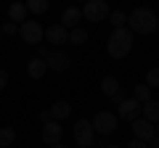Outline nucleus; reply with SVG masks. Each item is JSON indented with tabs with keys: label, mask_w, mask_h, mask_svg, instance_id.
I'll list each match as a JSON object with an SVG mask.
<instances>
[{
	"label": "nucleus",
	"mask_w": 159,
	"mask_h": 148,
	"mask_svg": "<svg viewBox=\"0 0 159 148\" xmlns=\"http://www.w3.org/2000/svg\"><path fill=\"white\" fill-rule=\"evenodd\" d=\"M127 29L135 34H151L159 29V16L151 8H135V11L127 16Z\"/></svg>",
	"instance_id": "nucleus-1"
},
{
	"label": "nucleus",
	"mask_w": 159,
	"mask_h": 148,
	"mask_svg": "<svg viewBox=\"0 0 159 148\" xmlns=\"http://www.w3.org/2000/svg\"><path fill=\"white\" fill-rule=\"evenodd\" d=\"M106 50H109V56H111V58H125L127 53L133 50V32H130L127 27L114 29V32L109 34Z\"/></svg>",
	"instance_id": "nucleus-2"
},
{
	"label": "nucleus",
	"mask_w": 159,
	"mask_h": 148,
	"mask_svg": "<svg viewBox=\"0 0 159 148\" xmlns=\"http://www.w3.org/2000/svg\"><path fill=\"white\" fill-rule=\"evenodd\" d=\"M109 13H111V8H109L106 0H88L85 8H82V19H88V21H93V24L109 19Z\"/></svg>",
	"instance_id": "nucleus-3"
},
{
	"label": "nucleus",
	"mask_w": 159,
	"mask_h": 148,
	"mask_svg": "<svg viewBox=\"0 0 159 148\" xmlns=\"http://www.w3.org/2000/svg\"><path fill=\"white\" fill-rule=\"evenodd\" d=\"M72 135H74V143H77L80 148H90L93 140H96V130H93V124L88 119H77L74 122Z\"/></svg>",
	"instance_id": "nucleus-4"
},
{
	"label": "nucleus",
	"mask_w": 159,
	"mask_h": 148,
	"mask_svg": "<svg viewBox=\"0 0 159 148\" xmlns=\"http://www.w3.org/2000/svg\"><path fill=\"white\" fill-rule=\"evenodd\" d=\"M117 114H111V111H98L96 116H93V130H96V135H111V132H117Z\"/></svg>",
	"instance_id": "nucleus-5"
},
{
	"label": "nucleus",
	"mask_w": 159,
	"mask_h": 148,
	"mask_svg": "<svg viewBox=\"0 0 159 148\" xmlns=\"http://www.w3.org/2000/svg\"><path fill=\"white\" fill-rule=\"evenodd\" d=\"M43 34H45V29H43L40 21H24V24H19V37H21L27 45H40V42H43Z\"/></svg>",
	"instance_id": "nucleus-6"
},
{
	"label": "nucleus",
	"mask_w": 159,
	"mask_h": 148,
	"mask_svg": "<svg viewBox=\"0 0 159 148\" xmlns=\"http://www.w3.org/2000/svg\"><path fill=\"white\" fill-rule=\"evenodd\" d=\"M138 114H141V103L135 101V98H122V101L117 103V119H138Z\"/></svg>",
	"instance_id": "nucleus-7"
},
{
	"label": "nucleus",
	"mask_w": 159,
	"mask_h": 148,
	"mask_svg": "<svg viewBox=\"0 0 159 148\" xmlns=\"http://www.w3.org/2000/svg\"><path fill=\"white\" fill-rule=\"evenodd\" d=\"M45 63H48V69H53V72H66V69L72 66V58H69L64 50H48Z\"/></svg>",
	"instance_id": "nucleus-8"
},
{
	"label": "nucleus",
	"mask_w": 159,
	"mask_h": 148,
	"mask_svg": "<svg viewBox=\"0 0 159 148\" xmlns=\"http://www.w3.org/2000/svg\"><path fill=\"white\" fill-rule=\"evenodd\" d=\"M61 135H64V127L58 124L56 119H51V122L43 124V143H45V146H56V143H61Z\"/></svg>",
	"instance_id": "nucleus-9"
},
{
	"label": "nucleus",
	"mask_w": 159,
	"mask_h": 148,
	"mask_svg": "<svg viewBox=\"0 0 159 148\" xmlns=\"http://www.w3.org/2000/svg\"><path fill=\"white\" fill-rule=\"evenodd\" d=\"M133 135L138 137V140L148 143L154 135H157V130H154V124L148 119H143V116H138V119H133Z\"/></svg>",
	"instance_id": "nucleus-10"
},
{
	"label": "nucleus",
	"mask_w": 159,
	"mask_h": 148,
	"mask_svg": "<svg viewBox=\"0 0 159 148\" xmlns=\"http://www.w3.org/2000/svg\"><path fill=\"white\" fill-rule=\"evenodd\" d=\"M101 93H103L106 98H111V101H117V103L125 98L122 85L117 82V77H103V80H101Z\"/></svg>",
	"instance_id": "nucleus-11"
},
{
	"label": "nucleus",
	"mask_w": 159,
	"mask_h": 148,
	"mask_svg": "<svg viewBox=\"0 0 159 148\" xmlns=\"http://www.w3.org/2000/svg\"><path fill=\"white\" fill-rule=\"evenodd\" d=\"M43 40L53 42V45H64V42H69V29H64L61 24H53V27H48V29H45Z\"/></svg>",
	"instance_id": "nucleus-12"
},
{
	"label": "nucleus",
	"mask_w": 159,
	"mask_h": 148,
	"mask_svg": "<svg viewBox=\"0 0 159 148\" xmlns=\"http://www.w3.org/2000/svg\"><path fill=\"white\" fill-rule=\"evenodd\" d=\"M80 21H82V8H77V6H69L66 11L61 13V27H64V29L80 27Z\"/></svg>",
	"instance_id": "nucleus-13"
},
{
	"label": "nucleus",
	"mask_w": 159,
	"mask_h": 148,
	"mask_svg": "<svg viewBox=\"0 0 159 148\" xmlns=\"http://www.w3.org/2000/svg\"><path fill=\"white\" fill-rule=\"evenodd\" d=\"M45 72H48L45 58H37V56H34L32 61L27 63V74L32 77V80H43V77H45Z\"/></svg>",
	"instance_id": "nucleus-14"
},
{
	"label": "nucleus",
	"mask_w": 159,
	"mask_h": 148,
	"mask_svg": "<svg viewBox=\"0 0 159 148\" xmlns=\"http://www.w3.org/2000/svg\"><path fill=\"white\" fill-rule=\"evenodd\" d=\"M48 111H51V119L61 122V119H66V116L72 114V106H69V101H56Z\"/></svg>",
	"instance_id": "nucleus-15"
},
{
	"label": "nucleus",
	"mask_w": 159,
	"mask_h": 148,
	"mask_svg": "<svg viewBox=\"0 0 159 148\" xmlns=\"http://www.w3.org/2000/svg\"><path fill=\"white\" fill-rule=\"evenodd\" d=\"M141 111H143V119H148L151 124H157V122H159V101L141 103Z\"/></svg>",
	"instance_id": "nucleus-16"
},
{
	"label": "nucleus",
	"mask_w": 159,
	"mask_h": 148,
	"mask_svg": "<svg viewBox=\"0 0 159 148\" xmlns=\"http://www.w3.org/2000/svg\"><path fill=\"white\" fill-rule=\"evenodd\" d=\"M8 19H11L13 24H24L27 21V6H24V3H13V6L8 8Z\"/></svg>",
	"instance_id": "nucleus-17"
},
{
	"label": "nucleus",
	"mask_w": 159,
	"mask_h": 148,
	"mask_svg": "<svg viewBox=\"0 0 159 148\" xmlns=\"http://www.w3.org/2000/svg\"><path fill=\"white\" fill-rule=\"evenodd\" d=\"M69 42H72V45H85V42H88V32L82 27L69 29Z\"/></svg>",
	"instance_id": "nucleus-18"
},
{
	"label": "nucleus",
	"mask_w": 159,
	"mask_h": 148,
	"mask_svg": "<svg viewBox=\"0 0 159 148\" xmlns=\"http://www.w3.org/2000/svg\"><path fill=\"white\" fill-rule=\"evenodd\" d=\"M24 6H27V11H29V13L40 16V13H45V11H48V0H27Z\"/></svg>",
	"instance_id": "nucleus-19"
},
{
	"label": "nucleus",
	"mask_w": 159,
	"mask_h": 148,
	"mask_svg": "<svg viewBox=\"0 0 159 148\" xmlns=\"http://www.w3.org/2000/svg\"><path fill=\"white\" fill-rule=\"evenodd\" d=\"M13 140H16V130L13 127H3L0 130V148H8Z\"/></svg>",
	"instance_id": "nucleus-20"
},
{
	"label": "nucleus",
	"mask_w": 159,
	"mask_h": 148,
	"mask_svg": "<svg viewBox=\"0 0 159 148\" xmlns=\"http://www.w3.org/2000/svg\"><path fill=\"white\" fill-rule=\"evenodd\" d=\"M133 98H135L138 103H146V101H151V87H148V85H138L135 90H133Z\"/></svg>",
	"instance_id": "nucleus-21"
},
{
	"label": "nucleus",
	"mask_w": 159,
	"mask_h": 148,
	"mask_svg": "<svg viewBox=\"0 0 159 148\" xmlns=\"http://www.w3.org/2000/svg\"><path fill=\"white\" fill-rule=\"evenodd\" d=\"M127 24V13H122V11H111V27L114 29H122Z\"/></svg>",
	"instance_id": "nucleus-22"
},
{
	"label": "nucleus",
	"mask_w": 159,
	"mask_h": 148,
	"mask_svg": "<svg viewBox=\"0 0 159 148\" xmlns=\"http://www.w3.org/2000/svg\"><path fill=\"white\" fill-rule=\"evenodd\" d=\"M146 85L148 87H159V69H148L146 72Z\"/></svg>",
	"instance_id": "nucleus-23"
},
{
	"label": "nucleus",
	"mask_w": 159,
	"mask_h": 148,
	"mask_svg": "<svg viewBox=\"0 0 159 148\" xmlns=\"http://www.w3.org/2000/svg\"><path fill=\"white\" fill-rule=\"evenodd\" d=\"M0 32L6 34V37H13V34H19V24H13V21H6L3 27H0Z\"/></svg>",
	"instance_id": "nucleus-24"
},
{
	"label": "nucleus",
	"mask_w": 159,
	"mask_h": 148,
	"mask_svg": "<svg viewBox=\"0 0 159 148\" xmlns=\"http://www.w3.org/2000/svg\"><path fill=\"white\" fill-rule=\"evenodd\" d=\"M127 148H148V143H143V140H138V137H133V140L127 143Z\"/></svg>",
	"instance_id": "nucleus-25"
},
{
	"label": "nucleus",
	"mask_w": 159,
	"mask_h": 148,
	"mask_svg": "<svg viewBox=\"0 0 159 148\" xmlns=\"http://www.w3.org/2000/svg\"><path fill=\"white\" fill-rule=\"evenodd\" d=\"M8 85V72H0V90H6Z\"/></svg>",
	"instance_id": "nucleus-26"
},
{
	"label": "nucleus",
	"mask_w": 159,
	"mask_h": 148,
	"mask_svg": "<svg viewBox=\"0 0 159 148\" xmlns=\"http://www.w3.org/2000/svg\"><path fill=\"white\" fill-rule=\"evenodd\" d=\"M48 56V48L45 45H37V58H45Z\"/></svg>",
	"instance_id": "nucleus-27"
},
{
	"label": "nucleus",
	"mask_w": 159,
	"mask_h": 148,
	"mask_svg": "<svg viewBox=\"0 0 159 148\" xmlns=\"http://www.w3.org/2000/svg\"><path fill=\"white\" fill-rule=\"evenodd\" d=\"M148 148H159V135H154L151 140H148Z\"/></svg>",
	"instance_id": "nucleus-28"
},
{
	"label": "nucleus",
	"mask_w": 159,
	"mask_h": 148,
	"mask_svg": "<svg viewBox=\"0 0 159 148\" xmlns=\"http://www.w3.org/2000/svg\"><path fill=\"white\" fill-rule=\"evenodd\" d=\"M40 119H43V124H45V122H51V111H40Z\"/></svg>",
	"instance_id": "nucleus-29"
},
{
	"label": "nucleus",
	"mask_w": 159,
	"mask_h": 148,
	"mask_svg": "<svg viewBox=\"0 0 159 148\" xmlns=\"http://www.w3.org/2000/svg\"><path fill=\"white\" fill-rule=\"evenodd\" d=\"M48 148H66V146H61V143H56V146H48Z\"/></svg>",
	"instance_id": "nucleus-30"
},
{
	"label": "nucleus",
	"mask_w": 159,
	"mask_h": 148,
	"mask_svg": "<svg viewBox=\"0 0 159 148\" xmlns=\"http://www.w3.org/2000/svg\"><path fill=\"white\" fill-rule=\"evenodd\" d=\"M154 130H157V135H159V122H157V124H154Z\"/></svg>",
	"instance_id": "nucleus-31"
},
{
	"label": "nucleus",
	"mask_w": 159,
	"mask_h": 148,
	"mask_svg": "<svg viewBox=\"0 0 159 148\" xmlns=\"http://www.w3.org/2000/svg\"><path fill=\"white\" fill-rule=\"evenodd\" d=\"M106 148H119V146H106Z\"/></svg>",
	"instance_id": "nucleus-32"
},
{
	"label": "nucleus",
	"mask_w": 159,
	"mask_h": 148,
	"mask_svg": "<svg viewBox=\"0 0 159 148\" xmlns=\"http://www.w3.org/2000/svg\"><path fill=\"white\" fill-rule=\"evenodd\" d=\"M82 3H88V0H82Z\"/></svg>",
	"instance_id": "nucleus-33"
},
{
	"label": "nucleus",
	"mask_w": 159,
	"mask_h": 148,
	"mask_svg": "<svg viewBox=\"0 0 159 148\" xmlns=\"http://www.w3.org/2000/svg\"><path fill=\"white\" fill-rule=\"evenodd\" d=\"M0 37H3V32H0Z\"/></svg>",
	"instance_id": "nucleus-34"
}]
</instances>
